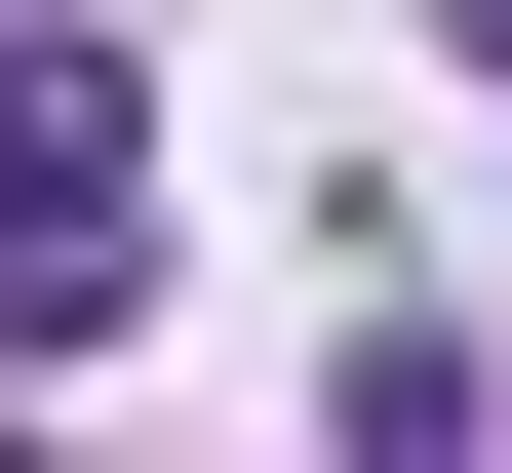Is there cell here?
<instances>
[{"mask_svg": "<svg viewBox=\"0 0 512 473\" xmlns=\"http://www.w3.org/2000/svg\"><path fill=\"white\" fill-rule=\"evenodd\" d=\"M0 316H40V355L158 316V79L119 40H0Z\"/></svg>", "mask_w": 512, "mask_h": 473, "instance_id": "1", "label": "cell"}, {"mask_svg": "<svg viewBox=\"0 0 512 473\" xmlns=\"http://www.w3.org/2000/svg\"><path fill=\"white\" fill-rule=\"evenodd\" d=\"M434 40H512V0H434Z\"/></svg>", "mask_w": 512, "mask_h": 473, "instance_id": "2", "label": "cell"}, {"mask_svg": "<svg viewBox=\"0 0 512 473\" xmlns=\"http://www.w3.org/2000/svg\"><path fill=\"white\" fill-rule=\"evenodd\" d=\"M0 473H40V434H0Z\"/></svg>", "mask_w": 512, "mask_h": 473, "instance_id": "3", "label": "cell"}]
</instances>
